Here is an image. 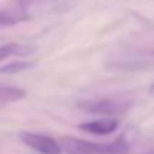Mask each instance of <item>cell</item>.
<instances>
[{"label": "cell", "instance_id": "1", "mask_svg": "<svg viewBox=\"0 0 154 154\" xmlns=\"http://www.w3.org/2000/svg\"><path fill=\"white\" fill-rule=\"evenodd\" d=\"M66 154H119L128 149V143L119 137L113 142H91L72 136H63L59 140Z\"/></svg>", "mask_w": 154, "mask_h": 154}, {"label": "cell", "instance_id": "2", "mask_svg": "<svg viewBox=\"0 0 154 154\" xmlns=\"http://www.w3.org/2000/svg\"><path fill=\"white\" fill-rule=\"evenodd\" d=\"M131 103L127 100H116V98H101V100H86L79 101L77 107L94 115H106V116H115L127 112L130 109Z\"/></svg>", "mask_w": 154, "mask_h": 154}, {"label": "cell", "instance_id": "3", "mask_svg": "<svg viewBox=\"0 0 154 154\" xmlns=\"http://www.w3.org/2000/svg\"><path fill=\"white\" fill-rule=\"evenodd\" d=\"M20 139L29 148L41 152V154H60L62 146L60 143L47 134H39L33 131H20Z\"/></svg>", "mask_w": 154, "mask_h": 154}, {"label": "cell", "instance_id": "4", "mask_svg": "<svg viewBox=\"0 0 154 154\" xmlns=\"http://www.w3.org/2000/svg\"><path fill=\"white\" fill-rule=\"evenodd\" d=\"M79 128L82 131H86V133H91V134L106 136V134L113 133L118 128V121L115 118H104V119L82 122V124H79Z\"/></svg>", "mask_w": 154, "mask_h": 154}, {"label": "cell", "instance_id": "5", "mask_svg": "<svg viewBox=\"0 0 154 154\" xmlns=\"http://www.w3.org/2000/svg\"><path fill=\"white\" fill-rule=\"evenodd\" d=\"M30 15L24 9H2L0 11V27L15 26L23 21H29Z\"/></svg>", "mask_w": 154, "mask_h": 154}, {"label": "cell", "instance_id": "6", "mask_svg": "<svg viewBox=\"0 0 154 154\" xmlns=\"http://www.w3.org/2000/svg\"><path fill=\"white\" fill-rule=\"evenodd\" d=\"M35 51V48L29 47V45H21V44H5L0 45V60H3L9 56H29Z\"/></svg>", "mask_w": 154, "mask_h": 154}, {"label": "cell", "instance_id": "7", "mask_svg": "<svg viewBox=\"0 0 154 154\" xmlns=\"http://www.w3.org/2000/svg\"><path fill=\"white\" fill-rule=\"evenodd\" d=\"M24 97H26V91L24 89H20V88H15V86L0 85V106L20 101Z\"/></svg>", "mask_w": 154, "mask_h": 154}, {"label": "cell", "instance_id": "8", "mask_svg": "<svg viewBox=\"0 0 154 154\" xmlns=\"http://www.w3.org/2000/svg\"><path fill=\"white\" fill-rule=\"evenodd\" d=\"M36 65V62L33 60H14L9 62L6 65L0 66V74H15V72H21V71H27L30 68H33Z\"/></svg>", "mask_w": 154, "mask_h": 154}, {"label": "cell", "instance_id": "9", "mask_svg": "<svg viewBox=\"0 0 154 154\" xmlns=\"http://www.w3.org/2000/svg\"><path fill=\"white\" fill-rule=\"evenodd\" d=\"M36 0H20V5L23 6V8H27V6H30L32 3H35Z\"/></svg>", "mask_w": 154, "mask_h": 154}, {"label": "cell", "instance_id": "10", "mask_svg": "<svg viewBox=\"0 0 154 154\" xmlns=\"http://www.w3.org/2000/svg\"><path fill=\"white\" fill-rule=\"evenodd\" d=\"M119 154H127V151H125V152H119ZM142 154H154V149H148V151H145V152H142Z\"/></svg>", "mask_w": 154, "mask_h": 154}, {"label": "cell", "instance_id": "11", "mask_svg": "<svg viewBox=\"0 0 154 154\" xmlns=\"http://www.w3.org/2000/svg\"><path fill=\"white\" fill-rule=\"evenodd\" d=\"M149 92H151V94H152V95H154V83H152V85H151V86H149Z\"/></svg>", "mask_w": 154, "mask_h": 154}, {"label": "cell", "instance_id": "12", "mask_svg": "<svg viewBox=\"0 0 154 154\" xmlns=\"http://www.w3.org/2000/svg\"><path fill=\"white\" fill-rule=\"evenodd\" d=\"M149 54H151V59H152V62H154V51H149Z\"/></svg>", "mask_w": 154, "mask_h": 154}]
</instances>
